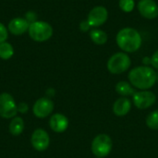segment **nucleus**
I'll return each mask as SVG.
<instances>
[{"instance_id":"obj_1","label":"nucleus","mask_w":158,"mask_h":158,"mask_svg":"<svg viewBox=\"0 0 158 158\" xmlns=\"http://www.w3.org/2000/svg\"><path fill=\"white\" fill-rule=\"evenodd\" d=\"M130 83L135 88L145 91L152 88L157 81V73L147 66H140L132 69L128 75Z\"/></svg>"},{"instance_id":"obj_2","label":"nucleus","mask_w":158,"mask_h":158,"mask_svg":"<svg viewBox=\"0 0 158 158\" xmlns=\"http://www.w3.org/2000/svg\"><path fill=\"white\" fill-rule=\"evenodd\" d=\"M116 41L118 47L126 53L138 51L143 44V38L140 32L131 27L121 29L117 34Z\"/></svg>"},{"instance_id":"obj_3","label":"nucleus","mask_w":158,"mask_h":158,"mask_svg":"<svg viewBox=\"0 0 158 158\" xmlns=\"http://www.w3.org/2000/svg\"><path fill=\"white\" fill-rule=\"evenodd\" d=\"M29 35L35 42H45L49 40L53 35V27L45 22L37 20L30 24L29 27Z\"/></svg>"},{"instance_id":"obj_4","label":"nucleus","mask_w":158,"mask_h":158,"mask_svg":"<svg viewBox=\"0 0 158 158\" xmlns=\"http://www.w3.org/2000/svg\"><path fill=\"white\" fill-rule=\"evenodd\" d=\"M113 142L109 135L101 133L94 137L92 142V152L96 157H106L112 151Z\"/></svg>"},{"instance_id":"obj_5","label":"nucleus","mask_w":158,"mask_h":158,"mask_svg":"<svg viewBox=\"0 0 158 158\" xmlns=\"http://www.w3.org/2000/svg\"><path fill=\"white\" fill-rule=\"evenodd\" d=\"M131 61L130 56L126 53L118 52L110 56L107 61L106 67L112 74H121L127 71L131 67Z\"/></svg>"},{"instance_id":"obj_6","label":"nucleus","mask_w":158,"mask_h":158,"mask_svg":"<svg viewBox=\"0 0 158 158\" xmlns=\"http://www.w3.org/2000/svg\"><path fill=\"white\" fill-rule=\"evenodd\" d=\"M18 106L14 98L6 93L0 94V117L4 118H12L17 115Z\"/></svg>"},{"instance_id":"obj_7","label":"nucleus","mask_w":158,"mask_h":158,"mask_svg":"<svg viewBox=\"0 0 158 158\" xmlns=\"http://www.w3.org/2000/svg\"><path fill=\"white\" fill-rule=\"evenodd\" d=\"M132 98L133 104L139 109H147L152 106L156 101V94L148 90L135 92V94L132 95Z\"/></svg>"},{"instance_id":"obj_8","label":"nucleus","mask_w":158,"mask_h":158,"mask_svg":"<svg viewBox=\"0 0 158 158\" xmlns=\"http://www.w3.org/2000/svg\"><path fill=\"white\" fill-rule=\"evenodd\" d=\"M108 19V11L103 6H96L88 14L87 20L91 27H99L106 22Z\"/></svg>"},{"instance_id":"obj_9","label":"nucleus","mask_w":158,"mask_h":158,"mask_svg":"<svg viewBox=\"0 0 158 158\" xmlns=\"http://www.w3.org/2000/svg\"><path fill=\"white\" fill-rule=\"evenodd\" d=\"M31 144L36 151L43 152L45 151L50 144V138L48 133L42 129L35 130L31 135Z\"/></svg>"},{"instance_id":"obj_10","label":"nucleus","mask_w":158,"mask_h":158,"mask_svg":"<svg viewBox=\"0 0 158 158\" xmlns=\"http://www.w3.org/2000/svg\"><path fill=\"white\" fill-rule=\"evenodd\" d=\"M54 110V103L48 98L38 99L32 107V111L35 117L44 118L48 117Z\"/></svg>"},{"instance_id":"obj_11","label":"nucleus","mask_w":158,"mask_h":158,"mask_svg":"<svg viewBox=\"0 0 158 158\" xmlns=\"http://www.w3.org/2000/svg\"><path fill=\"white\" fill-rule=\"evenodd\" d=\"M137 6L140 14L145 19H153L158 16V6L155 0H140Z\"/></svg>"},{"instance_id":"obj_12","label":"nucleus","mask_w":158,"mask_h":158,"mask_svg":"<svg viewBox=\"0 0 158 158\" xmlns=\"http://www.w3.org/2000/svg\"><path fill=\"white\" fill-rule=\"evenodd\" d=\"M50 128L57 133H61L67 131L69 127V119L63 114H54L49 120Z\"/></svg>"},{"instance_id":"obj_13","label":"nucleus","mask_w":158,"mask_h":158,"mask_svg":"<svg viewBox=\"0 0 158 158\" xmlns=\"http://www.w3.org/2000/svg\"><path fill=\"white\" fill-rule=\"evenodd\" d=\"M29 27L30 23L25 18H15L9 21L7 29L14 35H21L29 30Z\"/></svg>"},{"instance_id":"obj_14","label":"nucleus","mask_w":158,"mask_h":158,"mask_svg":"<svg viewBox=\"0 0 158 158\" xmlns=\"http://www.w3.org/2000/svg\"><path fill=\"white\" fill-rule=\"evenodd\" d=\"M113 113L117 117H124L129 114L131 109V102L127 97H120L113 104Z\"/></svg>"},{"instance_id":"obj_15","label":"nucleus","mask_w":158,"mask_h":158,"mask_svg":"<svg viewBox=\"0 0 158 158\" xmlns=\"http://www.w3.org/2000/svg\"><path fill=\"white\" fill-rule=\"evenodd\" d=\"M116 92L121 95L122 97H127V96H131L135 94V90L134 88L131 86V83H129L128 81H118L116 85Z\"/></svg>"},{"instance_id":"obj_16","label":"nucleus","mask_w":158,"mask_h":158,"mask_svg":"<svg viewBox=\"0 0 158 158\" xmlns=\"http://www.w3.org/2000/svg\"><path fill=\"white\" fill-rule=\"evenodd\" d=\"M90 38L95 44H105L107 42V34L106 31L99 30V29H94L90 32Z\"/></svg>"},{"instance_id":"obj_17","label":"nucleus","mask_w":158,"mask_h":158,"mask_svg":"<svg viewBox=\"0 0 158 158\" xmlns=\"http://www.w3.org/2000/svg\"><path fill=\"white\" fill-rule=\"evenodd\" d=\"M24 130L23 119L19 117L14 118L9 124V131L13 136H19Z\"/></svg>"},{"instance_id":"obj_18","label":"nucleus","mask_w":158,"mask_h":158,"mask_svg":"<svg viewBox=\"0 0 158 158\" xmlns=\"http://www.w3.org/2000/svg\"><path fill=\"white\" fill-rule=\"evenodd\" d=\"M13 55H14V48L9 43L4 42L0 44V58L4 60H7L11 58Z\"/></svg>"},{"instance_id":"obj_19","label":"nucleus","mask_w":158,"mask_h":158,"mask_svg":"<svg viewBox=\"0 0 158 158\" xmlns=\"http://www.w3.org/2000/svg\"><path fill=\"white\" fill-rule=\"evenodd\" d=\"M146 125L153 131H158V109L148 115L146 118Z\"/></svg>"},{"instance_id":"obj_20","label":"nucleus","mask_w":158,"mask_h":158,"mask_svg":"<svg viewBox=\"0 0 158 158\" xmlns=\"http://www.w3.org/2000/svg\"><path fill=\"white\" fill-rule=\"evenodd\" d=\"M118 6L122 11L126 13H130L135 7V1L134 0H119Z\"/></svg>"},{"instance_id":"obj_21","label":"nucleus","mask_w":158,"mask_h":158,"mask_svg":"<svg viewBox=\"0 0 158 158\" xmlns=\"http://www.w3.org/2000/svg\"><path fill=\"white\" fill-rule=\"evenodd\" d=\"M8 37V34H7V30L6 28V26L0 22V44L1 43H4L6 41Z\"/></svg>"},{"instance_id":"obj_22","label":"nucleus","mask_w":158,"mask_h":158,"mask_svg":"<svg viewBox=\"0 0 158 158\" xmlns=\"http://www.w3.org/2000/svg\"><path fill=\"white\" fill-rule=\"evenodd\" d=\"M25 19L31 24V23H33L35 21H37V15L35 12L33 11H28L26 13V16H25Z\"/></svg>"},{"instance_id":"obj_23","label":"nucleus","mask_w":158,"mask_h":158,"mask_svg":"<svg viewBox=\"0 0 158 158\" xmlns=\"http://www.w3.org/2000/svg\"><path fill=\"white\" fill-rule=\"evenodd\" d=\"M90 28H91V25L88 22V20H82V21H81V23H80V29H81V31H83V32L88 31L90 30Z\"/></svg>"},{"instance_id":"obj_24","label":"nucleus","mask_w":158,"mask_h":158,"mask_svg":"<svg viewBox=\"0 0 158 158\" xmlns=\"http://www.w3.org/2000/svg\"><path fill=\"white\" fill-rule=\"evenodd\" d=\"M151 64L155 69H158V50H156L151 57Z\"/></svg>"},{"instance_id":"obj_25","label":"nucleus","mask_w":158,"mask_h":158,"mask_svg":"<svg viewBox=\"0 0 158 158\" xmlns=\"http://www.w3.org/2000/svg\"><path fill=\"white\" fill-rule=\"evenodd\" d=\"M28 110H29V107L26 103H20L18 106V112H19L21 114H26L28 112Z\"/></svg>"},{"instance_id":"obj_26","label":"nucleus","mask_w":158,"mask_h":158,"mask_svg":"<svg viewBox=\"0 0 158 158\" xmlns=\"http://www.w3.org/2000/svg\"><path fill=\"white\" fill-rule=\"evenodd\" d=\"M96 158H100V157H96Z\"/></svg>"}]
</instances>
